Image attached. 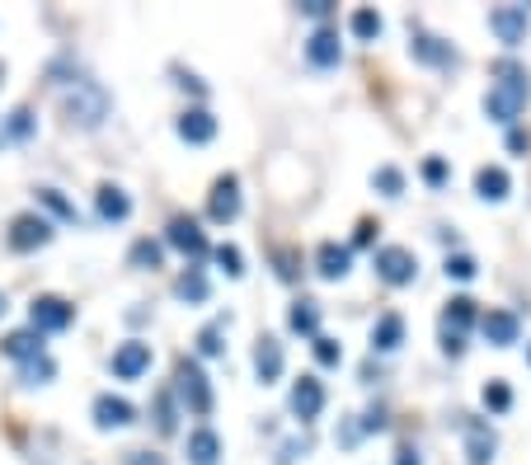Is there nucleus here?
I'll return each mask as SVG.
<instances>
[{
	"label": "nucleus",
	"mask_w": 531,
	"mask_h": 465,
	"mask_svg": "<svg viewBox=\"0 0 531 465\" xmlns=\"http://www.w3.org/2000/svg\"><path fill=\"white\" fill-rule=\"evenodd\" d=\"M301 15L329 19V15H334V0H301Z\"/></svg>",
	"instance_id": "obj_42"
},
{
	"label": "nucleus",
	"mask_w": 531,
	"mask_h": 465,
	"mask_svg": "<svg viewBox=\"0 0 531 465\" xmlns=\"http://www.w3.org/2000/svg\"><path fill=\"white\" fill-rule=\"evenodd\" d=\"M409 52H414V62H423V66H456V62H461V57H456V47L442 43V38H433V33H414Z\"/></svg>",
	"instance_id": "obj_16"
},
{
	"label": "nucleus",
	"mask_w": 531,
	"mask_h": 465,
	"mask_svg": "<svg viewBox=\"0 0 531 465\" xmlns=\"http://www.w3.org/2000/svg\"><path fill=\"white\" fill-rule=\"evenodd\" d=\"M489 29L503 47H522L531 29V10L527 5H499V10H489Z\"/></svg>",
	"instance_id": "obj_7"
},
{
	"label": "nucleus",
	"mask_w": 531,
	"mask_h": 465,
	"mask_svg": "<svg viewBox=\"0 0 531 465\" xmlns=\"http://www.w3.org/2000/svg\"><path fill=\"white\" fill-rule=\"evenodd\" d=\"M76 320V306L66 296H33L29 306V329L33 334H62Z\"/></svg>",
	"instance_id": "obj_5"
},
{
	"label": "nucleus",
	"mask_w": 531,
	"mask_h": 465,
	"mask_svg": "<svg viewBox=\"0 0 531 465\" xmlns=\"http://www.w3.org/2000/svg\"><path fill=\"white\" fill-rule=\"evenodd\" d=\"M395 465H423V461H419V451L414 447H400L395 451Z\"/></svg>",
	"instance_id": "obj_45"
},
{
	"label": "nucleus",
	"mask_w": 531,
	"mask_h": 465,
	"mask_svg": "<svg viewBox=\"0 0 531 465\" xmlns=\"http://www.w3.org/2000/svg\"><path fill=\"white\" fill-rule=\"evenodd\" d=\"M5 310H10V301H5V292H0V315H5Z\"/></svg>",
	"instance_id": "obj_47"
},
{
	"label": "nucleus",
	"mask_w": 531,
	"mask_h": 465,
	"mask_svg": "<svg viewBox=\"0 0 531 465\" xmlns=\"http://www.w3.org/2000/svg\"><path fill=\"white\" fill-rule=\"evenodd\" d=\"M160 259H165V245H160V240H137V245L127 249V264L141 268V273L160 268Z\"/></svg>",
	"instance_id": "obj_29"
},
{
	"label": "nucleus",
	"mask_w": 531,
	"mask_h": 465,
	"mask_svg": "<svg viewBox=\"0 0 531 465\" xmlns=\"http://www.w3.org/2000/svg\"><path fill=\"white\" fill-rule=\"evenodd\" d=\"M184 456H188V465H217V456H221V437L212 433V428H193V433H188Z\"/></svg>",
	"instance_id": "obj_22"
},
{
	"label": "nucleus",
	"mask_w": 531,
	"mask_h": 465,
	"mask_svg": "<svg viewBox=\"0 0 531 465\" xmlns=\"http://www.w3.org/2000/svg\"><path fill=\"white\" fill-rule=\"evenodd\" d=\"M0 353L15 357V362H33V357H43V334H33V329H15V334H5Z\"/></svg>",
	"instance_id": "obj_23"
},
{
	"label": "nucleus",
	"mask_w": 531,
	"mask_h": 465,
	"mask_svg": "<svg viewBox=\"0 0 531 465\" xmlns=\"http://www.w3.org/2000/svg\"><path fill=\"white\" fill-rule=\"evenodd\" d=\"M494 85H489L485 94V113L494 118V123H517L522 118V109H527V99H531V80L527 71L517 62H499L494 66Z\"/></svg>",
	"instance_id": "obj_1"
},
{
	"label": "nucleus",
	"mask_w": 531,
	"mask_h": 465,
	"mask_svg": "<svg viewBox=\"0 0 531 465\" xmlns=\"http://www.w3.org/2000/svg\"><path fill=\"white\" fill-rule=\"evenodd\" d=\"M273 264H278L282 282H297L301 278V249H273Z\"/></svg>",
	"instance_id": "obj_37"
},
{
	"label": "nucleus",
	"mask_w": 531,
	"mask_h": 465,
	"mask_svg": "<svg viewBox=\"0 0 531 465\" xmlns=\"http://www.w3.org/2000/svg\"><path fill=\"white\" fill-rule=\"evenodd\" d=\"M470 325H475V301H470V296H452V301H447V310H442V334L466 339Z\"/></svg>",
	"instance_id": "obj_21"
},
{
	"label": "nucleus",
	"mask_w": 531,
	"mask_h": 465,
	"mask_svg": "<svg viewBox=\"0 0 531 465\" xmlns=\"http://www.w3.org/2000/svg\"><path fill=\"white\" fill-rule=\"evenodd\" d=\"M423 179H428L433 188L447 184V160H438V155H433V160H423Z\"/></svg>",
	"instance_id": "obj_41"
},
{
	"label": "nucleus",
	"mask_w": 531,
	"mask_h": 465,
	"mask_svg": "<svg viewBox=\"0 0 531 465\" xmlns=\"http://www.w3.org/2000/svg\"><path fill=\"white\" fill-rule=\"evenodd\" d=\"M508 188H513V179H508L503 165H485V170L475 174V193H480L485 202H503L508 198Z\"/></svg>",
	"instance_id": "obj_24"
},
{
	"label": "nucleus",
	"mask_w": 531,
	"mask_h": 465,
	"mask_svg": "<svg viewBox=\"0 0 531 465\" xmlns=\"http://www.w3.org/2000/svg\"><path fill=\"white\" fill-rule=\"evenodd\" d=\"M376 278L386 282V287H409V282L419 278V259H414V249L405 245H386V249H376Z\"/></svg>",
	"instance_id": "obj_4"
},
{
	"label": "nucleus",
	"mask_w": 531,
	"mask_h": 465,
	"mask_svg": "<svg viewBox=\"0 0 531 465\" xmlns=\"http://www.w3.org/2000/svg\"><path fill=\"white\" fill-rule=\"evenodd\" d=\"M52 376H57V362L47 353L33 357V362H19V381H24V386H47Z\"/></svg>",
	"instance_id": "obj_30"
},
{
	"label": "nucleus",
	"mask_w": 531,
	"mask_h": 465,
	"mask_svg": "<svg viewBox=\"0 0 531 465\" xmlns=\"http://www.w3.org/2000/svg\"><path fill=\"white\" fill-rule=\"evenodd\" d=\"M508 151H513V155L531 151V137H527V132H522V127H513V132H508Z\"/></svg>",
	"instance_id": "obj_43"
},
{
	"label": "nucleus",
	"mask_w": 531,
	"mask_h": 465,
	"mask_svg": "<svg viewBox=\"0 0 531 465\" xmlns=\"http://www.w3.org/2000/svg\"><path fill=\"white\" fill-rule=\"evenodd\" d=\"M282 367H287V357H282V343L273 339V334H264V339L254 343V372H259V381L264 386H273L282 376Z\"/></svg>",
	"instance_id": "obj_17"
},
{
	"label": "nucleus",
	"mask_w": 531,
	"mask_h": 465,
	"mask_svg": "<svg viewBox=\"0 0 531 465\" xmlns=\"http://www.w3.org/2000/svg\"><path fill=\"white\" fill-rule=\"evenodd\" d=\"M62 113L76 127H99L109 118V90L94 85V80H76V90H66L62 99Z\"/></svg>",
	"instance_id": "obj_2"
},
{
	"label": "nucleus",
	"mask_w": 531,
	"mask_h": 465,
	"mask_svg": "<svg viewBox=\"0 0 531 465\" xmlns=\"http://www.w3.org/2000/svg\"><path fill=\"white\" fill-rule=\"evenodd\" d=\"M127 465H165L156 451H127Z\"/></svg>",
	"instance_id": "obj_44"
},
{
	"label": "nucleus",
	"mask_w": 531,
	"mask_h": 465,
	"mask_svg": "<svg viewBox=\"0 0 531 465\" xmlns=\"http://www.w3.org/2000/svg\"><path fill=\"white\" fill-rule=\"evenodd\" d=\"M174 296H179V301H188V306H203V301H207L203 268H184V273H179V282H174Z\"/></svg>",
	"instance_id": "obj_26"
},
{
	"label": "nucleus",
	"mask_w": 531,
	"mask_h": 465,
	"mask_svg": "<svg viewBox=\"0 0 531 465\" xmlns=\"http://www.w3.org/2000/svg\"><path fill=\"white\" fill-rule=\"evenodd\" d=\"M38 202H43V207L52 212V217H62V221H76V217H80V212L62 198V193H57V188H38Z\"/></svg>",
	"instance_id": "obj_35"
},
{
	"label": "nucleus",
	"mask_w": 531,
	"mask_h": 465,
	"mask_svg": "<svg viewBox=\"0 0 531 465\" xmlns=\"http://www.w3.org/2000/svg\"><path fill=\"white\" fill-rule=\"evenodd\" d=\"M475 273H480V264H475L470 254H452V259H447V278H456V282H470V278H475Z\"/></svg>",
	"instance_id": "obj_40"
},
{
	"label": "nucleus",
	"mask_w": 531,
	"mask_h": 465,
	"mask_svg": "<svg viewBox=\"0 0 531 465\" xmlns=\"http://www.w3.org/2000/svg\"><path fill=\"white\" fill-rule=\"evenodd\" d=\"M94 207H99V221H127L132 217V198H127L118 184H99Z\"/></svg>",
	"instance_id": "obj_20"
},
{
	"label": "nucleus",
	"mask_w": 531,
	"mask_h": 465,
	"mask_svg": "<svg viewBox=\"0 0 531 465\" xmlns=\"http://www.w3.org/2000/svg\"><path fill=\"white\" fill-rule=\"evenodd\" d=\"M174 395L184 400L188 414H198V419L212 414V386H207L203 367H198L193 357H179V362H174Z\"/></svg>",
	"instance_id": "obj_3"
},
{
	"label": "nucleus",
	"mask_w": 531,
	"mask_h": 465,
	"mask_svg": "<svg viewBox=\"0 0 531 465\" xmlns=\"http://www.w3.org/2000/svg\"><path fill=\"white\" fill-rule=\"evenodd\" d=\"M151 372V343L141 339H127L118 353H113V376L118 381H137V376Z\"/></svg>",
	"instance_id": "obj_9"
},
{
	"label": "nucleus",
	"mask_w": 531,
	"mask_h": 465,
	"mask_svg": "<svg viewBox=\"0 0 531 465\" xmlns=\"http://www.w3.org/2000/svg\"><path fill=\"white\" fill-rule=\"evenodd\" d=\"M320 409H325V381L320 376H301L297 386H292V414L301 423L320 419Z\"/></svg>",
	"instance_id": "obj_10"
},
{
	"label": "nucleus",
	"mask_w": 531,
	"mask_h": 465,
	"mask_svg": "<svg viewBox=\"0 0 531 465\" xmlns=\"http://www.w3.org/2000/svg\"><path fill=\"white\" fill-rule=\"evenodd\" d=\"M5 137H10V141H29L33 137V109H15V113H10Z\"/></svg>",
	"instance_id": "obj_39"
},
{
	"label": "nucleus",
	"mask_w": 531,
	"mask_h": 465,
	"mask_svg": "<svg viewBox=\"0 0 531 465\" xmlns=\"http://www.w3.org/2000/svg\"><path fill=\"white\" fill-rule=\"evenodd\" d=\"M315 362H320V367H339V362H344V348H339V339H325V334H315Z\"/></svg>",
	"instance_id": "obj_38"
},
{
	"label": "nucleus",
	"mask_w": 531,
	"mask_h": 465,
	"mask_svg": "<svg viewBox=\"0 0 531 465\" xmlns=\"http://www.w3.org/2000/svg\"><path fill=\"white\" fill-rule=\"evenodd\" d=\"M207 217L226 226V221L240 217V179L235 174H221L217 184H212V198H207Z\"/></svg>",
	"instance_id": "obj_8"
},
{
	"label": "nucleus",
	"mask_w": 531,
	"mask_h": 465,
	"mask_svg": "<svg viewBox=\"0 0 531 465\" xmlns=\"http://www.w3.org/2000/svg\"><path fill=\"white\" fill-rule=\"evenodd\" d=\"M179 137H184L188 146H207V141L217 137V118L207 109H188L184 118H179Z\"/></svg>",
	"instance_id": "obj_19"
},
{
	"label": "nucleus",
	"mask_w": 531,
	"mask_h": 465,
	"mask_svg": "<svg viewBox=\"0 0 531 465\" xmlns=\"http://www.w3.org/2000/svg\"><path fill=\"white\" fill-rule=\"evenodd\" d=\"M306 57H311V66H339V57H344V43H339V29H329V24H320V29L306 38Z\"/></svg>",
	"instance_id": "obj_13"
},
{
	"label": "nucleus",
	"mask_w": 531,
	"mask_h": 465,
	"mask_svg": "<svg viewBox=\"0 0 531 465\" xmlns=\"http://www.w3.org/2000/svg\"><path fill=\"white\" fill-rule=\"evenodd\" d=\"M348 264H353L348 245H334V240H325V245L315 249V268H320V278H325V282H344L348 278Z\"/></svg>",
	"instance_id": "obj_18"
},
{
	"label": "nucleus",
	"mask_w": 531,
	"mask_h": 465,
	"mask_svg": "<svg viewBox=\"0 0 531 465\" xmlns=\"http://www.w3.org/2000/svg\"><path fill=\"white\" fill-rule=\"evenodd\" d=\"M226 325H231V320H212V325L198 334V353H203V357H221V348H226V343H221Z\"/></svg>",
	"instance_id": "obj_32"
},
{
	"label": "nucleus",
	"mask_w": 531,
	"mask_h": 465,
	"mask_svg": "<svg viewBox=\"0 0 531 465\" xmlns=\"http://www.w3.org/2000/svg\"><path fill=\"white\" fill-rule=\"evenodd\" d=\"M348 29H353V38H362V43H376L381 38V29H386V19L376 15V10H353V19H348Z\"/></svg>",
	"instance_id": "obj_28"
},
{
	"label": "nucleus",
	"mask_w": 531,
	"mask_h": 465,
	"mask_svg": "<svg viewBox=\"0 0 531 465\" xmlns=\"http://www.w3.org/2000/svg\"><path fill=\"white\" fill-rule=\"evenodd\" d=\"M212 259H217V268L226 273V278H240V273H245V254H240L235 245H217L212 249Z\"/></svg>",
	"instance_id": "obj_33"
},
{
	"label": "nucleus",
	"mask_w": 531,
	"mask_h": 465,
	"mask_svg": "<svg viewBox=\"0 0 531 465\" xmlns=\"http://www.w3.org/2000/svg\"><path fill=\"white\" fill-rule=\"evenodd\" d=\"M400 343H405V320L400 315H381L372 329V348L376 353H395Z\"/></svg>",
	"instance_id": "obj_25"
},
{
	"label": "nucleus",
	"mask_w": 531,
	"mask_h": 465,
	"mask_svg": "<svg viewBox=\"0 0 531 465\" xmlns=\"http://www.w3.org/2000/svg\"><path fill=\"white\" fill-rule=\"evenodd\" d=\"M372 184L381 188V193H386V198H400V193H405V174L395 170V165H381V170L372 174Z\"/></svg>",
	"instance_id": "obj_36"
},
{
	"label": "nucleus",
	"mask_w": 531,
	"mask_h": 465,
	"mask_svg": "<svg viewBox=\"0 0 531 465\" xmlns=\"http://www.w3.org/2000/svg\"><path fill=\"white\" fill-rule=\"evenodd\" d=\"M132 419H137V409H132L123 395H99V400H94V428H99V433L127 428Z\"/></svg>",
	"instance_id": "obj_12"
},
{
	"label": "nucleus",
	"mask_w": 531,
	"mask_h": 465,
	"mask_svg": "<svg viewBox=\"0 0 531 465\" xmlns=\"http://www.w3.org/2000/svg\"><path fill=\"white\" fill-rule=\"evenodd\" d=\"M372 221H358V235H353V245H372Z\"/></svg>",
	"instance_id": "obj_46"
},
{
	"label": "nucleus",
	"mask_w": 531,
	"mask_h": 465,
	"mask_svg": "<svg viewBox=\"0 0 531 465\" xmlns=\"http://www.w3.org/2000/svg\"><path fill=\"white\" fill-rule=\"evenodd\" d=\"M165 240H170L179 254H188V259H203L207 254V235L198 231V221L193 217H174L170 231H165Z\"/></svg>",
	"instance_id": "obj_14"
},
{
	"label": "nucleus",
	"mask_w": 531,
	"mask_h": 465,
	"mask_svg": "<svg viewBox=\"0 0 531 465\" xmlns=\"http://www.w3.org/2000/svg\"><path fill=\"white\" fill-rule=\"evenodd\" d=\"M485 409L489 414H508V409H513V390H508V381H489L485 386Z\"/></svg>",
	"instance_id": "obj_34"
},
{
	"label": "nucleus",
	"mask_w": 531,
	"mask_h": 465,
	"mask_svg": "<svg viewBox=\"0 0 531 465\" xmlns=\"http://www.w3.org/2000/svg\"><path fill=\"white\" fill-rule=\"evenodd\" d=\"M179 428V414H174V390H160L156 395V433L170 437Z\"/></svg>",
	"instance_id": "obj_31"
},
{
	"label": "nucleus",
	"mask_w": 531,
	"mask_h": 465,
	"mask_svg": "<svg viewBox=\"0 0 531 465\" xmlns=\"http://www.w3.org/2000/svg\"><path fill=\"white\" fill-rule=\"evenodd\" d=\"M287 325H292V334L315 339V334H320V306H315V301H297V306L287 310Z\"/></svg>",
	"instance_id": "obj_27"
},
{
	"label": "nucleus",
	"mask_w": 531,
	"mask_h": 465,
	"mask_svg": "<svg viewBox=\"0 0 531 465\" xmlns=\"http://www.w3.org/2000/svg\"><path fill=\"white\" fill-rule=\"evenodd\" d=\"M10 249L15 254H33V249H43L47 240H52V221L38 217V212H19L15 221H10Z\"/></svg>",
	"instance_id": "obj_6"
},
{
	"label": "nucleus",
	"mask_w": 531,
	"mask_h": 465,
	"mask_svg": "<svg viewBox=\"0 0 531 465\" xmlns=\"http://www.w3.org/2000/svg\"><path fill=\"white\" fill-rule=\"evenodd\" d=\"M480 334H485L494 348H513L517 334H522V320H517L513 310H485V315H480Z\"/></svg>",
	"instance_id": "obj_11"
},
{
	"label": "nucleus",
	"mask_w": 531,
	"mask_h": 465,
	"mask_svg": "<svg viewBox=\"0 0 531 465\" xmlns=\"http://www.w3.org/2000/svg\"><path fill=\"white\" fill-rule=\"evenodd\" d=\"M494 451H499L494 428L480 423V419H466V456H470V465H489V461H494Z\"/></svg>",
	"instance_id": "obj_15"
},
{
	"label": "nucleus",
	"mask_w": 531,
	"mask_h": 465,
	"mask_svg": "<svg viewBox=\"0 0 531 465\" xmlns=\"http://www.w3.org/2000/svg\"><path fill=\"white\" fill-rule=\"evenodd\" d=\"M527 362H531V348H527Z\"/></svg>",
	"instance_id": "obj_48"
}]
</instances>
